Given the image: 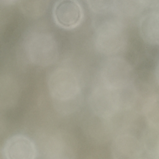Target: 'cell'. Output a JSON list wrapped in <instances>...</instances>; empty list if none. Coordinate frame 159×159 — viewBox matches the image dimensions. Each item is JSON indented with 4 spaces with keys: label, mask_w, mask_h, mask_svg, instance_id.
Returning <instances> with one entry per match:
<instances>
[{
    "label": "cell",
    "mask_w": 159,
    "mask_h": 159,
    "mask_svg": "<svg viewBox=\"0 0 159 159\" xmlns=\"http://www.w3.org/2000/svg\"><path fill=\"white\" fill-rule=\"evenodd\" d=\"M143 148H145L147 153L153 157H158V129L150 127L144 134Z\"/></svg>",
    "instance_id": "cell-14"
},
{
    "label": "cell",
    "mask_w": 159,
    "mask_h": 159,
    "mask_svg": "<svg viewBox=\"0 0 159 159\" xmlns=\"http://www.w3.org/2000/svg\"><path fill=\"white\" fill-rule=\"evenodd\" d=\"M126 41L125 30L122 22L117 18L106 19L97 27L94 34V46L104 55L119 52Z\"/></svg>",
    "instance_id": "cell-4"
},
{
    "label": "cell",
    "mask_w": 159,
    "mask_h": 159,
    "mask_svg": "<svg viewBox=\"0 0 159 159\" xmlns=\"http://www.w3.org/2000/svg\"><path fill=\"white\" fill-rule=\"evenodd\" d=\"M2 154L6 159H34L37 150L30 139L24 135L17 134L6 141Z\"/></svg>",
    "instance_id": "cell-7"
},
{
    "label": "cell",
    "mask_w": 159,
    "mask_h": 159,
    "mask_svg": "<svg viewBox=\"0 0 159 159\" xmlns=\"http://www.w3.org/2000/svg\"><path fill=\"white\" fill-rule=\"evenodd\" d=\"M143 112L150 127L158 129L159 99L157 94L148 98L143 106Z\"/></svg>",
    "instance_id": "cell-12"
},
{
    "label": "cell",
    "mask_w": 159,
    "mask_h": 159,
    "mask_svg": "<svg viewBox=\"0 0 159 159\" xmlns=\"http://www.w3.org/2000/svg\"><path fill=\"white\" fill-rule=\"evenodd\" d=\"M89 7L93 12L98 14H104L111 12L112 1L108 0H98V1H87Z\"/></svg>",
    "instance_id": "cell-15"
},
{
    "label": "cell",
    "mask_w": 159,
    "mask_h": 159,
    "mask_svg": "<svg viewBox=\"0 0 159 159\" xmlns=\"http://www.w3.org/2000/svg\"><path fill=\"white\" fill-rule=\"evenodd\" d=\"M50 94L59 105L73 104L80 93V85L75 74L69 69L59 68L52 71L48 80Z\"/></svg>",
    "instance_id": "cell-3"
},
{
    "label": "cell",
    "mask_w": 159,
    "mask_h": 159,
    "mask_svg": "<svg viewBox=\"0 0 159 159\" xmlns=\"http://www.w3.org/2000/svg\"><path fill=\"white\" fill-rule=\"evenodd\" d=\"M52 15L55 22L59 27L65 29H73L82 22L83 10L77 1L61 0L54 4Z\"/></svg>",
    "instance_id": "cell-6"
},
{
    "label": "cell",
    "mask_w": 159,
    "mask_h": 159,
    "mask_svg": "<svg viewBox=\"0 0 159 159\" xmlns=\"http://www.w3.org/2000/svg\"><path fill=\"white\" fill-rule=\"evenodd\" d=\"M43 145V153L48 158H67L71 152L67 142L58 134L48 137Z\"/></svg>",
    "instance_id": "cell-11"
},
{
    "label": "cell",
    "mask_w": 159,
    "mask_h": 159,
    "mask_svg": "<svg viewBox=\"0 0 159 159\" xmlns=\"http://www.w3.org/2000/svg\"><path fill=\"white\" fill-rule=\"evenodd\" d=\"M127 89V88H126ZM110 88L103 84L96 86L89 96V105L96 115L104 119H110L124 108L130 106L124 91Z\"/></svg>",
    "instance_id": "cell-1"
},
{
    "label": "cell",
    "mask_w": 159,
    "mask_h": 159,
    "mask_svg": "<svg viewBox=\"0 0 159 159\" xmlns=\"http://www.w3.org/2000/svg\"><path fill=\"white\" fill-rule=\"evenodd\" d=\"M142 153V143L132 135H119L112 142L111 154L115 159H137Z\"/></svg>",
    "instance_id": "cell-8"
},
{
    "label": "cell",
    "mask_w": 159,
    "mask_h": 159,
    "mask_svg": "<svg viewBox=\"0 0 159 159\" xmlns=\"http://www.w3.org/2000/svg\"><path fill=\"white\" fill-rule=\"evenodd\" d=\"M158 1L116 0L112 1L111 12L119 16H134L140 13L147 7L158 5Z\"/></svg>",
    "instance_id": "cell-9"
},
{
    "label": "cell",
    "mask_w": 159,
    "mask_h": 159,
    "mask_svg": "<svg viewBox=\"0 0 159 159\" xmlns=\"http://www.w3.org/2000/svg\"><path fill=\"white\" fill-rule=\"evenodd\" d=\"M159 14L158 11H151L140 19L139 29L140 35L147 43L151 45L158 43Z\"/></svg>",
    "instance_id": "cell-10"
},
{
    "label": "cell",
    "mask_w": 159,
    "mask_h": 159,
    "mask_svg": "<svg viewBox=\"0 0 159 159\" xmlns=\"http://www.w3.org/2000/svg\"><path fill=\"white\" fill-rule=\"evenodd\" d=\"M133 77L132 68L124 58L111 57L104 63L101 71L102 84L117 90L128 88Z\"/></svg>",
    "instance_id": "cell-5"
},
{
    "label": "cell",
    "mask_w": 159,
    "mask_h": 159,
    "mask_svg": "<svg viewBox=\"0 0 159 159\" xmlns=\"http://www.w3.org/2000/svg\"><path fill=\"white\" fill-rule=\"evenodd\" d=\"M25 49L29 60L34 65L47 66L57 59L58 48L55 37L48 32H35L27 37Z\"/></svg>",
    "instance_id": "cell-2"
},
{
    "label": "cell",
    "mask_w": 159,
    "mask_h": 159,
    "mask_svg": "<svg viewBox=\"0 0 159 159\" xmlns=\"http://www.w3.org/2000/svg\"><path fill=\"white\" fill-rule=\"evenodd\" d=\"M16 2L17 1L13 0H1V3L4 5H11L14 3H16Z\"/></svg>",
    "instance_id": "cell-16"
},
{
    "label": "cell",
    "mask_w": 159,
    "mask_h": 159,
    "mask_svg": "<svg viewBox=\"0 0 159 159\" xmlns=\"http://www.w3.org/2000/svg\"><path fill=\"white\" fill-rule=\"evenodd\" d=\"M18 2L24 14L34 18L43 14L49 3L48 1H20Z\"/></svg>",
    "instance_id": "cell-13"
}]
</instances>
